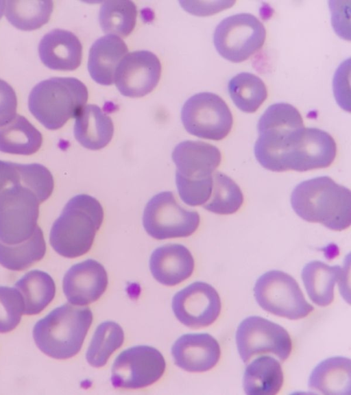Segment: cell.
Masks as SVG:
<instances>
[{"label":"cell","mask_w":351,"mask_h":395,"mask_svg":"<svg viewBox=\"0 0 351 395\" xmlns=\"http://www.w3.org/2000/svg\"><path fill=\"white\" fill-rule=\"evenodd\" d=\"M291 204L295 213L306 222L319 223L336 231L350 226V190L329 176L299 183L292 191Z\"/></svg>","instance_id":"1"},{"label":"cell","mask_w":351,"mask_h":395,"mask_svg":"<svg viewBox=\"0 0 351 395\" xmlns=\"http://www.w3.org/2000/svg\"><path fill=\"white\" fill-rule=\"evenodd\" d=\"M104 219V210L95 198L79 194L70 199L53 222L49 234L53 249L66 258L88 252Z\"/></svg>","instance_id":"2"},{"label":"cell","mask_w":351,"mask_h":395,"mask_svg":"<svg viewBox=\"0 0 351 395\" xmlns=\"http://www.w3.org/2000/svg\"><path fill=\"white\" fill-rule=\"evenodd\" d=\"M92 321L89 308L65 303L35 324L33 337L38 348L49 357L69 359L80 350Z\"/></svg>","instance_id":"3"},{"label":"cell","mask_w":351,"mask_h":395,"mask_svg":"<svg viewBox=\"0 0 351 395\" xmlns=\"http://www.w3.org/2000/svg\"><path fill=\"white\" fill-rule=\"evenodd\" d=\"M88 97L85 84L77 78L56 77L37 84L28 97V108L46 128H62L75 118Z\"/></svg>","instance_id":"4"},{"label":"cell","mask_w":351,"mask_h":395,"mask_svg":"<svg viewBox=\"0 0 351 395\" xmlns=\"http://www.w3.org/2000/svg\"><path fill=\"white\" fill-rule=\"evenodd\" d=\"M337 155L335 141L326 131L302 127L287 134L280 148L278 172L326 168Z\"/></svg>","instance_id":"5"},{"label":"cell","mask_w":351,"mask_h":395,"mask_svg":"<svg viewBox=\"0 0 351 395\" xmlns=\"http://www.w3.org/2000/svg\"><path fill=\"white\" fill-rule=\"evenodd\" d=\"M254 293L262 309L280 317L298 320L314 309L297 281L282 271L271 270L261 275L255 283Z\"/></svg>","instance_id":"6"},{"label":"cell","mask_w":351,"mask_h":395,"mask_svg":"<svg viewBox=\"0 0 351 395\" xmlns=\"http://www.w3.org/2000/svg\"><path fill=\"white\" fill-rule=\"evenodd\" d=\"M40 202L35 193L22 185L0 193V241L7 245L22 243L37 228Z\"/></svg>","instance_id":"7"},{"label":"cell","mask_w":351,"mask_h":395,"mask_svg":"<svg viewBox=\"0 0 351 395\" xmlns=\"http://www.w3.org/2000/svg\"><path fill=\"white\" fill-rule=\"evenodd\" d=\"M265 38V26L250 13L236 14L223 19L213 35L217 52L232 62L247 60L263 46Z\"/></svg>","instance_id":"8"},{"label":"cell","mask_w":351,"mask_h":395,"mask_svg":"<svg viewBox=\"0 0 351 395\" xmlns=\"http://www.w3.org/2000/svg\"><path fill=\"white\" fill-rule=\"evenodd\" d=\"M185 130L197 137L219 141L232 130V112L223 99L213 93H199L188 99L181 110Z\"/></svg>","instance_id":"9"},{"label":"cell","mask_w":351,"mask_h":395,"mask_svg":"<svg viewBox=\"0 0 351 395\" xmlns=\"http://www.w3.org/2000/svg\"><path fill=\"white\" fill-rule=\"evenodd\" d=\"M199 222L198 213L181 206L171 191L153 196L147 203L143 217L147 234L158 240L189 237L197 229Z\"/></svg>","instance_id":"10"},{"label":"cell","mask_w":351,"mask_h":395,"mask_svg":"<svg viewBox=\"0 0 351 395\" xmlns=\"http://www.w3.org/2000/svg\"><path fill=\"white\" fill-rule=\"evenodd\" d=\"M236 342L245 363L257 355L271 354L286 360L292 349L288 332L279 324L260 316L245 318L238 326Z\"/></svg>","instance_id":"11"},{"label":"cell","mask_w":351,"mask_h":395,"mask_svg":"<svg viewBox=\"0 0 351 395\" xmlns=\"http://www.w3.org/2000/svg\"><path fill=\"white\" fill-rule=\"evenodd\" d=\"M165 367V360L156 348L143 345L131 347L115 359L111 383L117 388L145 387L158 381Z\"/></svg>","instance_id":"12"},{"label":"cell","mask_w":351,"mask_h":395,"mask_svg":"<svg viewBox=\"0 0 351 395\" xmlns=\"http://www.w3.org/2000/svg\"><path fill=\"white\" fill-rule=\"evenodd\" d=\"M172 309L181 323L191 328H201L210 325L217 319L221 303L213 287L197 281L174 295Z\"/></svg>","instance_id":"13"},{"label":"cell","mask_w":351,"mask_h":395,"mask_svg":"<svg viewBox=\"0 0 351 395\" xmlns=\"http://www.w3.org/2000/svg\"><path fill=\"white\" fill-rule=\"evenodd\" d=\"M161 75V63L154 53L141 50L126 54L119 63L114 83L124 96L141 97L157 86Z\"/></svg>","instance_id":"14"},{"label":"cell","mask_w":351,"mask_h":395,"mask_svg":"<svg viewBox=\"0 0 351 395\" xmlns=\"http://www.w3.org/2000/svg\"><path fill=\"white\" fill-rule=\"evenodd\" d=\"M108 283L104 267L90 259L69 269L63 278L62 289L71 304L84 306L97 300L105 292Z\"/></svg>","instance_id":"15"},{"label":"cell","mask_w":351,"mask_h":395,"mask_svg":"<svg viewBox=\"0 0 351 395\" xmlns=\"http://www.w3.org/2000/svg\"><path fill=\"white\" fill-rule=\"evenodd\" d=\"M171 156L177 168L176 175L189 180L212 177L221 161V154L216 146L199 141L180 143Z\"/></svg>","instance_id":"16"},{"label":"cell","mask_w":351,"mask_h":395,"mask_svg":"<svg viewBox=\"0 0 351 395\" xmlns=\"http://www.w3.org/2000/svg\"><path fill=\"white\" fill-rule=\"evenodd\" d=\"M171 353L176 366L193 372L214 368L221 356L218 342L208 333H189L180 336L173 344Z\"/></svg>","instance_id":"17"},{"label":"cell","mask_w":351,"mask_h":395,"mask_svg":"<svg viewBox=\"0 0 351 395\" xmlns=\"http://www.w3.org/2000/svg\"><path fill=\"white\" fill-rule=\"evenodd\" d=\"M38 53L42 62L51 69L73 71L81 64L82 45L71 32L55 29L42 38Z\"/></svg>","instance_id":"18"},{"label":"cell","mask_w":351,"mask_h":395,"mask_svg":"<svg viewBox=\"0 0 351 395\" xmlns=\"http://www.w3.org/2000/svg\"><path fill=\"white\" fill-rule=\"evenodd\" d=\"M195 266L190 251L181 244H166L156 248L149 259L154 278L167 286L176 285L192 274Z\"/></svg>","instance_id":"19"},{"label":"cell","mask_w":351,"mask_h":395,"mask_svg":"<svg viewBox=\"0 0 351 395\" xmlns=\"http://www.w3.org/2000/svg\"><path fill=\"white\" fill-rule=\"evenodd\" d=\"M128 51L125 43L117 36L106 35L95 41L88 60V70L92 79L104 86L114 83L116 69Z\"/></svg>","instance_id":"20"},{"label":"cell","mask_w":351,"mask_h":395,"mask_svg":"<svg viewBox=\"0 0 351 395\" xmlns=\"http://www.w3.org/2000/svg\"><path fill=\"white\" fill-rule=\"evenodd\" d=\"M75 119V138L85 148L100 149L111 141L114 134L113 122L98 106H84Z\"/></svg>","instance_id":"21"},{"label":"cell","mask_w":351,"mask_h":395,"mask_svg":"<svg viewBox=\"0 0 351 395\" xmlns=\"http://www.w3.org/2000/svg\"><path fill=\"white\" fill-rule=\"evenodd\" d=\"M308 387L323 394L350 395L351 361L343 357H332L321 361L312 371Z\"/></svg>","instance_id":"22"},{"label":"cell","mask_w":351,"mask_h":395,"mask_svg":"<svg viewBox=\"0 0 351 395\" xmlns=\"http://www.w3.org/2000/svg\"><path fill=\"white\" fill-rule=\"evenodd\" d=\"M346 270L339 265L330 266L320 261H312L304 265L302 278L308 297L315 304L326 307L334 299L336 283L341 285Z\"/></svg>","instance_id":"23"},{"label":"cell","mask_w":351,"mask_h":395,"mask_svg":"<svg viewBox=\"0 0 351 395\" xmlns=\"http://www.w3.org/2000/svg\"><path fill=\"white\" fill-rule=\"evenodd\" d=\"M284 375L280 363L269 356H261L245 368L243 386L248 395H275L282 388Z\"/></svg>","instance_id":"24"},{"label":"cell","mask_w":351,"mask_h":395,"mask_svg":"<svg viewBox=\"0 0 351 395\" xmlns=\"http://www.w3.org/2000/svg\"><path fill=\"white\" fill-rule=\"evenodd\" d=\"M42 143L43 136L39 130L21 115L0 127V152L31 155L38 151Z\"/></svg>","instance_id":"25"},{"label":"cell","mask_w":351,"mask_h":395,"mask_svg":"<svg viewBox=\"0 0 351 395\" xmlns=\"http://www.w3.org/2000/svg\"><path fill=\"white\" fill-rule=\"evenodd\" d=\"M24 303L25 315H36L43 311L53 300L56 284L47 272L33 270L23 276L14 284Z\"/></svg>","instance_id":"26"},{"label":"cell","mask_w":351,"mask_h":395,"mask_svg":"<svg viewBox=\"0 0 351 395\" xmlns=\"http://www.w3.org/2000/svg\"><path fill=\"white\" fill-rule=\"evenodd\" d=\"M46 250L43 230L37 226L31 237L22 243L7 245L0 241V265L12 271L24 270L43 259Z\"/></svg>","instance_id":"27"},{"label":"cell","mask_w":351,"mask_h":395,"mask_svg":"<svg viewBox=\"0 0 351 395\" xmlns=\"http://www.w3.org/2000/svg\"><path fill=\"white\" fill-rule=\"evenodd\" d=\"M52 1L16 0L5 1V16L15 27L31 31L38 29L50 19Z\"/></svg>","instance_id":"28"},{"label":"cell","mask_w":351,"mask_h":395,"mask_svg":"<svg viewBox=\"0 0 351 395\" xmlns=\"http://www.w3.org/2000/svg\"><path fill=\"white\" fill-rule=\"evenodd\" d=\"M228 91L235 106L247 113L255 112L267 97L263 81L247 72L238 73L230 80Z\"/></svg>","instance_id":"29"},{"label":"cell","mask_w":351,"mask_h":395,"mask_svg":"<svg viewBox=\"0 0 351 395\" xmlns=\"http://www.w3.org/2000/svg\"><path fill=\"white\" fill-rule=\"evenodd\" d=\"M137 17L135 3L128 0L104 1L99 13L102 31L108 35L125 37L133 31Z\"/></svg>","instance_id":"30"},{"label":"cell","mask_w":351,"mask_h":395,"mask_svg":"<svg viewBox=\"0 0 351 395\" xmlns=\"http://www.w3.org/2000/svg\"><path fill=\"white\" fill-rule=\"evenodd\" d=\"M123 340L124 333L119 324L112 321L102 322L97 327L87 350V361L93 367L104 366Z\"/></svg>","instance_id":"31"},{"label":"cell","mask_w":351,"mask_h":395,"mask_svg":"<svg viewBox=\"0 0 351 395\" xmlns=\"http://www.w3.org/2000/svg\"><path fill=\"white\" fill-rule=\"evenodd\" d=\"M243 202V195L239 185L227 175L214 172L212 192L203 207L216 214L230 215L236 213Z\"/></svg>","instance_id":"32"},{"label":"cell","mask_w":351,"mask_h":395,"mask_svg":"<svg viewBox=\"0 0 351 395\" xmlns=\"http://www.w3.org/2000/svg\"><path fill=\"white\" fill-rule=\"evenodd\" d=\"M23 311L20 292L15 287L0 286V333L14 330L20 323Z\"/></svg>","instance_id":"33"},{"label":"cell","mask_w":351,"mask_h":395,"mask_svg":"<svg viewBox=\"0 0 351 395\" xmlns=\"http://www.w3.org/2000/svg\"><path fill=\"white\" fill-rule=\"evenodd\" d=\"M176 183L182 200L195 206L204 205L209 199L213 189V176L201 180H189L176 175Z\"/></svg>","instance_id":"34"},{"label":"cell","mask_w":351,"mask_h":395,"mask_svg":"<svg viewBox=\"0 0 351 395\" xmlns=\"http://www.w3.org/2000/svg\"><path fill=\"white\" fill-rule=\"evenodd\" d=\"M17 97L13 88L0 79V127L8 123L16 115Z\"/></svg>","instance_id":"35"},{"label":"cell","mask_w":351,"mask_h":395,"mask_svg":"<svg viewBox=\"0 0 351 395\" xmlns=\"http://www.w3.org/2000/svg\"><path fill=\"white\" fill-rule=\"evenodd\" d=\"M17 185H22L20 164L0 160V193Z\"/></svg>","instance_id":"36"},{"label":"cell","mask_w":351,"mask_h":395,"mask_svg":"<svg viewBox=\"0 0 351 395\" xmlns=\"http://www.w3.org/2000/svg\"><path fill=\"white\" fill-rule=\"evenodd\" d=\"M5 8V1L0 0V19H1Z\"/></svg>","instance_id":"37"}]
</instances>
